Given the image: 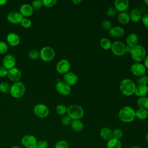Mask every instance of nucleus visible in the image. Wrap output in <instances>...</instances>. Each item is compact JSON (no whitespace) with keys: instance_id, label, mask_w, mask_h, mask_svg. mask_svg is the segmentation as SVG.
<instances>
[{"instance_id":"f257e3e1","label":"nucleus","mask_w":148,"mask_h":148,"mask_svg":"<svg viewBox=\"0 0 148 148\" xmlns=\"http://www.w3.org/2000/svg\"><path fill=\"white\" fill-rule=\"evenodd\" d=\"M118 116L124 123H131L135 119V110L129 106L122 108L119 112Z\"/></svg>"},{"instance_id":"f03ea898","label":"nucleus","mask_w":148,"mask_h":148,"mask_svg":"<svg viewBox=\"0 0 148 148\" xmlns=\"http://www.w3.org/2000/svg\"><path fill=\"white\" fill-rule=\"evenodd\" d=\"M136 86L134 82L130 79H123L120 84L121 93L125 96H131L135 93Z\"/></svg>"},{"instance_id":"7ed1b4c3","label":"nucleus","mask_w":148,"mask_h":148,"mask_svg":"<svg viewBox=\"0 0 148 148\" xmlns=\"http://www.w3.org/2000/svg\"><path fill=\"white\" fill-rule=\"evenodd\" d=\"M66 113L72 120H80L84 115V110L79 105H71L67 108Z\"/></svg>"},{"instance_id":"20e7f679","label":"nucleus","mask_w":148,"mask_h":148,"mask_svg":"<svg viewBox=\"0 0 148 148\" xmlns=\"http://www.w3.org/2000/svg\"><path fill=\"white\" fill-rule=\"evenodd\" d=\"M131 57L136 62H140L145 58L146 50L145 48L140 45H136L132 47L131 52Z\"/></svg>"},{"instance_id":"39448f33","label":"nucleus","mask_w":148,"mask_h":148,"mask_svg":"<svg viewBox=\"0 0 148 148\" xmlns=\"http://www.w3.org/2000/svg\"><path fill=\"white\" fill-rule=\"evenodd\" d=\"M25 87L24 84L20 82L14 83L10 87V93L11 95L16 98L21 97L25 93Z\"/></svg>"},{"instance_id":"423d86ee","label":"nucleus","mask_w":148,"mask_h":148,"mask_svg":"<svg viewBox=\"0 0 148 148\" xmlns=\"http://www.w3.org/2000/svg\"><path fill=\"white\" fill-rule=\"evenodd\" d=\"M39 56L44 61H50L55 57V51L50 47L46 46L43 47L39 53Z\"/></svg>"},{"instance_id":"0eeeda50","label":"nucleus","mask_w":148,"mask_h":148,"mask_svg":"<svg viewBox=\"0 0 148 148\" xmlns=\"http://www.w3.org/2000/svg\"><path fill=\"white\" fill-rule=\"evenodd\" d=\"M112 52L116 56H122L125 52V45L120 41H115L111 46Z\"/></svg>"},{"instance_id":"6e6552de","label":"nucleus","mask_w":148,"mask_h":148,"mask_svg":"<svg viewBox=\"0 0 148 148\" xmlns=\"http://www.w3.org/2000/svg\"><path fill=\"white\" fill-rule=\"evenodd\" d=\"M35 114L40 118L46 117L49 114V109L47 106L44 104H38L34 109Z\"/></svg>"},{"instance_id":"1a4fd4ad","label":"nucleus","mask_w":148,"mask_h":148,"mask_svg":"<svg viewBox=\"0 0 148 148\" xmlns=\"http://www.w3.org/2000/svg\"><path fill=\"white\" fill-rule=\"evenodd\" d=\"M22 145L26 148H35L37 143L36 138L31 135H26L21 139Z\"/></svg>"},{"instance_id":"9d476101","label":"nucleus","mask_w":148,"mask_h":148,"mask_svg":"<svg viewBox=\"0 0 148 148\" xmlns=\"http://www.w3.org/2000/svg\"><path fill=\"white\" fill-rule=\"evenodd\" d=\"M71 68V64L67 60H60L56 65V71L61 74L68 73Z\"/></svg>"},{"instance_id":"9b49d317","label":"nucleus","mask_w":148,"mask_h":148,"mask_svg":"<svg viewBox=\"0 0 148 148\" xmlns=\"http://www.w3.org/2000/svg\"><path fill=\"white\" fill-rule=\"evenodd\" d=\"M131 71L134 75L139 77L144 75L146 73V68L144 65L139 62H136L131 66Z\"/></svg>"},{"instance_id":"f8f14e48","label":"nucleus","mask_w":148,"mask_h":148,"mask_svg":"<svg viewBox=\"0 0 148 148\" xmlns=\"http://www.w3.org/2000/svg\"><path fill=\"white\" fill-rule=\"evenodd\" d=\"M56 89L59 94L62 95H67L69 94L71 91L70 86L64 82H59L57 83L56 85Z\"/></svg>"},{"instance_id":"ddd939ff","label":"nucleus","mask_w":148,"mask_h":148,"mask_svg":"<svg viewBox=\"0 0 148 148\" xmlns=\"http://www.w3.org/2000/svg\"><path fill=\"white\" fill-rule=\"evenodd\" d=\"M8 77L11 81L18 82L21 77V72L17 68H12L8 70Z\"/></svg>"},{"instance_id":"4468645a","label":"nucleus","mask_w":148,"mask_h":148,"mask_svg":"<svg viewBox=\"0 0 148 148\" xmlns=\"http://www.w3.org/2000/svg\"><path fill=\"white\" fill-rule=\"evenodd\" d=\"M3 66L6 68L7 69H10L14 68L16 64L15 57L12 54H8L5 56L2 61Z\"/></svg>"},{"instance_id":"2eb2a0df","label":"nucleus","mask_w":148,"mask_h":148,"mask_svg":"<svg viewBox=\"0 0 148 148\" xmlns=\"http://www.w3.org/2000/svg\"><path fill=\"white\" fill-rule=\"evenodd\" d=\"M7 19L8 21L13 24L21 23L23 19V16L18 12H10L7 16Z\"/></svg>"},{"instance_id":"dca6fc26","label":"nucleus","mask_w":148,"mask_h":148,"mask_svg":"<svg viewBox=\"0 0 148 148\" xmlns=\"http://www.w3.org/2000/svg\"><path fill=\"white\" fill-rule=\"evenodd\" d=\"M77 76L73 72H68L64 76V82L69 86L75 85L77 82Z\"/></svg>"},{"instance_id":"f3484780","label":"nucleus","mask_w":148,"mask_h":148,"mask_svg":"<svg viewBox=\"0 0 148 148\" xmlns=\"http://www.w3.org/2000/svg\"><path fill=\"white\" fill-rule=\"evenodd\" d=\"M114 6L117 11L124 12L129 7V1L128 0H116Z\"/></svg>"},{"instance_id":"a211bd4d","label":"nucleus","mask_w":148,"mask_h":148,"mask_svg":"<svg viewBox=\"0 0 148 148\" xmlns=\"http://www.w3.org/2000/svg\"><path fill=\"white\" fill-rule=\"evenodd\" d=\"M124 30L123 28L119 26H116L112 27V28L109 31V34L110 36L114 38H121L124 34Z\"/></svg>"},{"instance_id":"6ab92c4d","label":"nucleus","mask_w":148,"mask_h":148,"mask_svg":"<svg viewBox=\"0 0 148 148\" xmlns=\"http://www.w3.org/2000/svg\"><path fill=\"white\" fill-rule=\"evenodd\" d=\"M8 43L12 46H16L20 43L19 36L14 32L9 33L6 38Z\"/></svg>"},{"instance_id":"aec40b11","label":"nucleus","mask_w":148,"mask_h":148,"mask_svg":"<svg viewBox=\"0 0 148 148\" xmlns=\"http://www.w3.org/2000/svg\"><path fill=\"white\" fill-rule=\"evenodd\" d=\"M34 12V9L29 4H24L20 9V13L24 16L29 17L31 16Z\"/></svg>"},{"instance_id":"412c9836","label":"nucleus","mask_w":148,"mask_h":148,"mask_svg":"<svg viewBox=\"0 0 148 148\" xmlns=\"http://www.w3.org/2000/svg\"><path fill=\"white\" fill-rule=\"evenodd\" d=\"M138 36L135 33H131L129 34L126 38V43L127 45L131 47H134L137 45L138 42Z\"/></svg>"},{"instance_id":"4be33fe9","label":"nucleus","mask_w":148,"mask_h":148,"mask_svg":"<svg viewBox=\"0 0 148 148\" xmlns=\"http://www.w3.org/2000/svg\"><path fill=\"white\" fill-rule=\"evenodd\" d=\"M148 92V87L146 85H138L136 87L135 94L136 96L142 97H145L146 94H147Z\"/></svg>"},{"instance_id":"5701e85b","label":"nucleus","mask_w":148,"mask_h":148,"mask_svg":"<svg viewBox=\"0 0 148 148\" xmlns=\"http://www.w3.org/2000/svg\"><path fill=\"white\" fill-rule=\"evenodd\" d=\"M129 16L130 20L134 22H138L141 19V13L140 11L136 8H134L130 11Z\"/></svg>"},{"instance_id":"b1692460","label":"nucleus","mask_w":148,"mask_h":148,"mask_svg":"<svg viewBox=\"0 0 148 148\" xmlns=\"http://www.w3.org/2000/svg\"><path fill=\"white\" fill-rule=\"evenodd\" d=\"M101 138L105 140H109L112 138V131L108 127H103L100 131Z\"/></svg>"},{"instance_id":"393cba45","label":"nucleus","mask_w":148,"mask_h":148,"mask_svg":"<svg viewBox=\"0 0 148 148\" xmlns=\"http://www.w3.org/2000/svg\"><path fill=\"white\" fill-rule=\"evenodd\" d=\"M70 125L72 129L76 132H80L83 128V123L80 120H73Z\"/></svg>"},{"instance_id":"a878e982","label":"nucleus","mask_w":148,"mask_h":148,"mask_svg":"<svg viewBox=\"0 0 148 148\" xmlns=\"http://www.w3.org/2000/svg\"><path fill=\"white\" fill-rule=\"evenodd\" d=\"M117 19L118 21L123 24H126L129 23L130 18V16L129 14L126 13V12H120L117 17Z\"/></svg>"},{"instance_id":"bb28decb","label":"nucleus","mask_w":148,"mask_h":148,"mask_svg":"<svg viewBox=\"0 0 148 148\" xmlns=\"http://www.w3.org/2000/svg\"><path fill=\"white\" fill-rule=\"evenodd\" d=\"M107 148H121V143L120 140L111 138L108 140L106 144Z\"/></svg>"},{"instance_id":"cd10ccee","label":"nucleus","mask_w":148,"mask_h":148,"mask_svg":"<svg viewBox=\"0 0 148 148\" xmlns=\"http://www.w3.org/2000/svg\"><path fill=\"white\" fill-rule=\"evenodd\" d=\"M135 117L140 120H145L148 117V112L145 109L139 108L135 111Z\"/></svg>"},{"instance_id":"c85d7f7f","label":"nucleus","mask_w":148,"mask_h":148,"mask_svg":"<svg viewBox=\"0 0 148 148\" xmlns=\"http://www.w3.org/2000/svg\"><path fill=\"white\" fill-rule=\"evenodd\" d=\"M137 104L139 108L147 109L148 108V97H139L137 101Z\"/></svg>"},{"instance_id":"c756f323","label":"nucleus","mask_w":148,"mask_h":148,"mask_svg":"<svg viewBox=\"0 0 148 148\" xmlns=\"http://www.w3.org/2000/svg\"><path fill=\"white\" fill-rule=\"evenodd\" d=\"M100 46L101 47L105 50L109 49L111 47L112 43L110 40L108 38H102L100 40Z\"/></svg>"},{"instance_id":"7c9ffc66","label":"nucleus","mask_w":148,"mask_h":148,"mask_svg":"<svg viewBox=\"0 0 148 148\" xmlns=\"http://www.w3.org/2000/svg\"><path fill=\"white\" fill-rule=\"evenodd\" d=\"M0 91L5 94L10 92V87L7 82H2L0 84Z\"/></svg>"},{"instance_id":"2f4dec72","label":"nucleus","mask_w":148,"mask_h":148,"mask_svg":"<svg viewBox=\"0 0 148 148\" xmlns=\"http://www.w3.org/2000/svg\"><path fill=\"white\" fill-rule=\"evenodd\" d=\"M56 112L58 114L64 115L67 112V108L64 105H58L56 107Z\"/></svg>"},{"instance_id":"473e14b6","label":"nucleus","mask_w":148,"mask_h":148,"mask_svg":"<svg viewBox=\"0 0 148 148\" xmlns=\"http://www.w3.org/2000/svg\"><path fill=\"white\" fill-rule=\"evenodd\" d=\"M123 136V132L120 129H115L112 131V138L120 140Z\"/></svg>"},{"instance_id":"72a5a7b5","label":"nucleus","mask_w":148,"mask_h":148,"mask_svg":"<svg viewBox=\"0 0 148 148\" xmlns=\"http://www.w3.org/2000/svg\"><path fill=\"white\" fill-rule=\"evenodd\" d=\"M136 82L139 85H146L148 83V77L145 75L139 76L138 77Z\"/></svg>"},{"instance_id":"f704fd0d","label":"nucleus","mask_w":148,"mask_h":148,"mask_svg":"<svg viewBox=\"0 0 148 148\" xmlns=\"http://www.w3.org/2000/svg\"><path fill=\"white\" fill-rule=\"evenodd\" d=\"M102 28L105 31H109L112 28V24L111 23L107 20H103L101 22Z\"/></svg>"},{"instance_id":"c9c22d12","label":"nucleus","mask_w":148,"mask_h":148,"mask_svg":"<svg viewBox=\"0 0 148 148\" xmlns=\"http://www.w3.org/2000/svg\"><path fill=\"white\" fill-rule=\"evenodd\" d=\"M54 148H69V145L65 140H61L56 143Z\"/></svg>"},{"instance_id":"e433bc0d","label":"nucleus","mask_w":148,"mask_h":148,"mask_svg":"<svg viewBox=\"0 0 148 148\" xmlns=\"http://www.w3.org/2000/svg\"><path fill=\"white\" fill-rule=\"evenodd\" d=\"M42 2L44 6L48 8H51L54 6L57 3V0H43L42 1Z\"/></svg>"},{"instance_id":"4c0bfd02","label":"nucleus","mask_w":148,"mask_h":148,"mask_svg":"<svg viewBox=\"0 0 148 148\" xmlns=\"http://www.w3.org/2000/svg\"><path fill=\"white\" fill-rule=\"evenodd\" d=\"M43 2L42 1L40 0H36V1H34L32 2V7L34 9H36V10H38L39 9H40V8L42 7L43 6Z\"/></svg>"},{"instance_id":"58836bf2","label":"nucleus","mask_w":148,"mask_h":148,"mask_svg":"<svg viewBox=\"0 0 148 148\" xmlns=\"http://www.w3.org/2000/svg\"><path fill=\"white\" fill-rule=\"evenodd\" d=\"M48 142L46 140H42L37 142L35 148H47Z\"/></svg>"},{"instance_id":"ea45409f","label":"nucleus","mask_w":148,"mask_h":148,"mask_svg":"<svg viewBox=\"0 0 148 148\" xmlns=\"http://www.w3.org/2000/svg\"><path fill=\"white\" fill-rule=\"evenodd\" d=\"M31 21L28 18H23L21 22V25L22 27L25 28H28L31 25Z\"/></svg>"},{"instance_id":"a19ab883","label":"nucleus","mask_w":148,"mask_h":148,"mask_svg":"<svg viewBox=\"0 0 148 148\" xmlns=\"http://www.w3.org/2000/svg\"><path fill=\"white\" fill-rule=\"evenodd\" d=\"M117 14V10L115 8L110 7L106 10V14L110 17L114 16Z\"/></svg>"},{"instance_id":"79ce46f5","label":"nucleus","mask_w":148,"mask_h":148,"mask_svg":"<svg viewBox=\"0 0 148 148\" xmlns=\"http://www.w3.org/2000/svg\"><path fill=\"white\" fill-rule=\"evenodd\" d=\"M72 122V119L67 115L62 117L61 119V123L64 125H69Z\"/></svg>"},{"instance_id":"37998d69","label":"nucleus","mask_w":148,"mask_h":148,"mask_svg":"<svg viewBox=\"0 0 148 148\" xmlns=\"http://www.w3.org/2000/svg\"><path fill=\"white\" fill-rule=\"evenodd\" d=\"M8 47L6 43L2 41H0V54H4L8 50Z\"/></svg>"},{"instance_id":"c03bdc74","label":"nucleus","mask_w":148,"mask_h":148,"mask_svg":"<svg viewBox=\"0 0 148 148\" xmlns=\"http://www.w3.org/2000/svg\"><path fill=\"white\" fill-rule=\"evenodd\" d=\"M29 57L32 60H36L39 57V53L36 50H32L30 51L29 53Z\"/></svg>"},{"instance_id":"a18cd8bd","label":"nucleus","mask_w":148,"mask_h":148,"mask_svg":"<svg viewBox=\"0 0 148 148\" xmlns=\"http://www.w3.org/2000/svg\"><path fill=\"white\" fill-rule=\"evenodd\" d=\"M8 70L4 66H0V77H4L8 75Z\"/></svg>"},{"instance_id":"49530a36","label":"nucleus","mask_w":148,"mask_h":148,"mask_svg":"<svg viewBox=\"0 0 148 148\" xmlns=\"http://www.w3.org/2000/svg\"><path fill=\"white\" fill-rule=\"evenodd\" d=\"M142 21L144 25L148 28V13H146L142 17Z\"/></svg>"},{"instance_id":"de8ad7c7","label":"nucleus","mask_w":148,"mask_h":148,"mask_svg":"<svg viewBox=\"0 0 148 148\" xmlns=\"http://www.w3.org/2000/svg\"><path fill=\"white\" fill-rule=\"evenodd\" d=\"M132 47H131V46H128V45L125 46V52H127L128 53H131V52L132 51Z\"/></svg>"},{"instance_id":"09e8293b","label":"nucleus","mask_w":148,"mask_h":148,"mask_svg":"<svg viewBox=\"0 0 148 148\" xmlns=\"http://www.w3.org/2000/svg\"><path fill=\"white\" fill-rule=\"evenodd\" d=\"M144 66H145L146 68L148 69V56L145 58L144 60Z\"/></svg>"},{"instance_id":"8fccbe9b","label":"nucleus","mask_w":148,"mask_h":148,"mask_svg":"<svg viewBox=\"0 0 148 148\" xmlns=\"http://www.w3.org/2000/svg\"><path fill=\"white\" fill-rule=\"evenodd\" d=\"M72 2L75 4V5H78L79 4L80 2H82L81 0H73Z\"/></svg>"},{"instance_id":"3c124183","label":"nucleus","mask_w":148,"mask_h":148,"mask_svg":"<svg viewBox=\"0 0 148 148\" xmlns=\"http://www.w3.org/2000/svg\"><path fill=\"white\" fill-rule=\"evenodd\" d=\"M7 3L6 0H0V5H4Z\"/></svg>"},{"instance_id":"603ef678","label":"nucleus","mask_w":148,"mask_h":148,"mask_svg":"<svg viewBox=\"0 0 148 148\" xmlns=\"http://www.w3.org/2000/svg\"><path fill=\"white\" fill-rule=\"evenodd\" d=\"M146 142L148 143V132L147 133L146 136Z\"/></svg>"},{"instance_id":"864d4df0","label":"nucleus","mask_w":148,"mask_h":148,"mask_svg":"<svg viewBox=\"0 0 148 148\" xmlns=\"http://www.w3.org/2000/svg\"><path fill=\"white\" fill-rule=\"evenodd\" d=\"M131 148H141V147H139V146H134L131 147Z\"/></svg>"},{"instance_id":"5fc2aeb1","label":"nucleus","mask_w":148,"mask_h":148,"mask_svg":"<svg viewBox=\"0 0 148 148\" xmlns=\"http://www.w3.org/2000/svg\"><path fill=\"white\" fill-rule=\"evenodd\" d=\"M11 148H21V147H20V146H14L12 147Z\"/></svg>"},{"instance_id":"6e6d98bb","label":"nucleus","mask_w":148,"mask_h":148,"mask_svg":"<svg viewBox=\"0 0 148 148\" xmlns=\"http://www.w3.org/2000/svg\"><path fill=\"white\" fill-rule=\"evenodd\" d=\"M144 2L148 5V0H145V1H144Z\"/></svg>"},{"instance_id":"4d7b16f0","label":"nucleus","mask_w":148,"mask_h":148,"mask_svg":"<svg viewBox=\"0 0 148 148\" xmlns=\"http://www.w3.org/2000/svg\"><path fill=\"white\" fill-rule=\"evenodd\" d=\"M146 110H147V112H148V108H147Z\"/></svg>"},{"instance_id":"13d9d810","label":"nucleus","mask_w":148,"mask_h":148,"mask_svg":"<svg viewBox=\"0 0 148 148\" xmlns=\"http://www.w3.org/2000/svg\"><path fill=\"white\" fill-rule=\"evenodd\" d=\"M147 95H148V92H147Z\"/></svg>"},{"instance_id":"bf43d9fd","label":"nucleus","mask_w":148,"mask_h":148,"mask_svg":"<svg viewBox=\"0 0 148 148\" xmlns=\"http://www.w3.org/2000/svg\"><path fill=\"white\" fill-rule=\"evenodd\" d=\"M147 77H148V76H147Z\"/></svg>"}]
</instances>
